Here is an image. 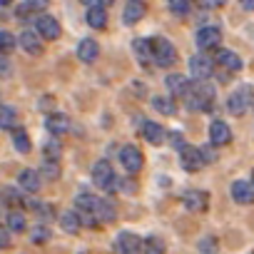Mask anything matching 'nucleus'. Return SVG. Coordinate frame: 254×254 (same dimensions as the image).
Masks as SVG:
<instances>
[{
	"instance_id": "e433bc0d",
	"label": "nucleus",
	"mask_w": 254,
	"mask_h": 254,
	"mask_svg": "<svg viewBox=\"0 0 254 254\" xmlns=\"http://www.w3.org/2000/svg\"><path fill=\"white\" fill-rule=\"evenodd\" d=\"M30 239H33L35 244H45V242L50 239V232H48V227H35V229H33V234H30Z\"/></svg>"
},
{
	"instance_id": "a18cd8bd",
	"label": "nucleus",
	"mask_w": 254,
	"mask_h": 254,
	"mask_svg": "<svg viewBox=\"0 0 254 254\" xmlns=\"http://www.w3.org/2000/svg\"><path fill=\"white\" fill-rule=\"evenodd\" d=\"M13 0H0V8H5V5H10Z\"/></svg>"
},
{
	"instance_id": "1a4fd4ad",
	"label": "nucleus",
	"mask_w": 254,
	"mask_h": 254,
	"mask_svg": "<svg viewBox=\"0 0 254 254\" xmlns=\"http://www.w3.org/2000/svg\"><path fill=\"white\" fill-rule=\"evenodd\" d=\"M190 72H192L194 80H209L212 72H214V63L209 58H204V55H194L190 60Z\"/></svg>"
},
{
	"instance_id": "6e6552de",
	"label": "nucleus",
	"mask_w": 254,
	"mask_h": 254,
	"mask_svg": "<svg viewBox=\"0 0 254 254\" xmlns=\"http://www.w3.org/2000/svg\"><path fill=\"white\" fill-rule=\"evenodd\" d=\"M194 40H197V48L209 50V48H217V45H219L222 33H219V28H214V25H204V28H199V30H197Z\"/></svg>"
},
{
	"instance_id": "ddd939ff",
	"label": "nucleus",
	"mask_w": 254,
	"mask_h": 254,
	"mask_svg": "<svg viewBox=\"0 0 254 254\" xmlns=\"http://www.w3.org/2000/svg\"><path fill=\"white\" fill-rule=\"evenodd\" d=\"M18 43H20V48H23L25 53H30V55H40V53H43V35H40L38 30H23L20 38H18Z\"/></svg>"
},
{
	"instance_id": "39448f33",
	"label": "nucleus",
	"mask_w": 254,
	"mask_h": 254,
	"mask_svg": "<svg viewBox=\"0 0 254 254\" xmlns=\"http://www.w3.org/2000/svg\"><path fill=\"white\" fill-rule=\"evenodd\" d=\"M152 53H155V65H160V67H170L175 63V58H177L172 43L165 40V38H155L152 40Z\"/></svg>"
},
{
	"instance_id": "a878e982",
	"label": "nucleus",
	"mask_w": 254,
	"mask_h": 254,
	"mask_svg": "<svg viewBox=\"0 0 254 254\" xmlns=\"http://www.w3.org/2000/svg\"><path fill=\"white\" fill-rule=\"evenodd\" d=\"M13 145H15V150L20 155H28L30 152L33 142H30V137H28V132L23 130V127H13Z\"/></svg>"
},
{
	"instance_id": "2f4dec72",
	"label": "nucleus",
	"mask_w": 254,
	"mask_h": 254,
	"mask_svg": "<svg viewBox=\"0 0 254 254\" xmlns=\"http://www.w3.org/2000/svg\"><path fill=\"white\" fill-rule=\"evenodd\" d=\"M145 252H147V254H160V252H165V242L152 234V237L145 239Z\"/></svg>"
},
{
	"instance_id": "20e7f679",
	"label": "nucleus",
	"mask_w": 254,
	"mask_h": 254,
	"mask_svg": "<svg viewBox=\"0 0 254 254\" xmlns=\"http://www.w3.org/2000/svg\"><path fill=\"white\" fill-rule=\"evenodd\" d=\"M112 247L120 254H137V252H145V239H140L132 232H122V234H117V239L112 242Z\"/></svg>"
},
{
	"instance_id": "473e14b6",
	"label": "nucleus",
	"mask_w": 254,
	"mask_h": 254,
	"mask_svg": "<svg viewBox=\"0 0 254 254\" xmlns=\"http://www.w3.org/2000/svg\"><path fill=\"white\" fill-rule=\"evenodd\" d=\"M167 5H170V10H172L175 15H180V18H185V15L190 13V0H167Z\"/></svg>"
},
{
	"instance_id": "bb28decb",
	"label": "nucleus",
	"mask_w": 254,
	"mask_h": 254,
	"mask_svg": "<svg viewBox=\"0 0 254 254\" xmlns=\"http://www.w3.org/2000/svg\"><path fill=\"white\" fill-rule=\"evenodd\" d=\"M0 127H3V130H13V127H18V112H15V107L0 105Z\"/></svg>"
},
{
	"instance_id": "c756f323",
	"label": "nucleus",
	"mask_w": 254,
	"mask_h": 254,
	"mask_svg": "<svg viewBox=\"0 0 254 254\" xmlns=\"http://www.w3.org/2000/svg\"><path fill=\"white\" fill-rule=\"evenodd\" d=\"M152 107H155L157 112H162V115H167V117L177 112V107H175V102H172L170 97H155V100H152Z\"/></svg>"
},
{
	"instance_id": "5701e85b",
	"label": "nucleus",
	"mask_w": 254,
	"mask_h": 254,
	"mask_svg": "<svg viewBox=\"0 0 254 254\" xmlns=\"http://www.w3.org/2000/svg\"><path fill=\"white\" fill-rule=\"evenodd\" d=\"M60 227L67 232V234H77V229L82 227V219H80V212L77 209H67L60 214Z\"/></svg>"
},
{
	"instance_id": "c03bdc74",
	"label": "nucleus",
	"mask_w": 254,
	"mask_h": 254,
	"mask_svg": "<svg viewBox=\"0 0 254 254\" xmlns=\"http://www.w3.org/2000/svg\"><path fill=\"white\" fill-rule=\"evenodd\" d=\"M239 5H242L244 10H254V0H239Z\"/></svg>"
},
{
	"instance_id": "6ab92c4d",
	"label": "nucleus",
	"mask_w": 254,
	"mask_h": 254,
	"mask_svg": "<svg viewBox=\"0 0 254 254\" xmlns=\"http://www.w3.org/2000/svg\"><path fill=\"white\" fill-rule=\"evenodd\" d=\"M142 137H145L150 145H162L165 137H167V132H165V127L157 125V122H145V125H142Z\"/></svg>"
},
{
	"instance_id": "f257e3e1",
	"label": "nucleus",
	"mask_w": 254,
	"mask_h": 254,
	"mask_svg": "<svg viewBox=\"0 0 254 254\" xmlns=\"http://www.w3.org/2000/svg\"><path fill=\"white\" fill-rule=\"evenodd\" d=\"M214 97H217V90H214L209 82L197 80V82L190 87V92L185 95V102H187V107L194 110V112H212V110H214Z\"/></svg>"
},
{
	"instance_id": "09e8293b",
	"label": "nucleus",
	"mask_w": 254,
	"mask_h": 254,
	"mask_svg": "<svg viewBox=\"0 0 254 254\" xmlns=\"http://www.w3.org/2000/svg\"><path fill=\"white\" fill-rule=\"evenodd\" d=\"M252 185H254V172H252Z\"/></svg>"
},
{
	"instance_id": "aec40b11",
	"label": "nucleus",
	"mask_w": 254,
	"mask_h": 254,
	"mask_svg": "<svg viewBox=\"0 0 254 254\" xmlns=\"http://www.w3.org/2000/svg\"><path fill=\"white\" fill-rule=\"evenodd\" d=\"M145 3L142 0H130V3L125 5V13H122V20L127 23V25H132V23H137V20H142V15H145Z\"/></svg>"
},
{
	"instance_id": "f704fd0d",
	"label": "nucleus",
	"mask_w": 254,
	"mask_h": 254,
	"mask_svg": "<svg viewBox=\"0 0 254 254\" xmlns=\"http://www.w3.org/2000/svg\"><path fill=\"white\" fill-rule=\"evenodd\" d=\"M43 150H45V160H58L63 147H60V142H58V140H48Z\"/></svg>"
},
{
	"instance_id": "9d476101",
	"label": "nucleus",
	"mask_w": 254,
	"mask_h": 254,
	"mask_svg": "<svg viewBox=\"0 0 254 254\" xmlns=\"http://www.w3.org/2000/svg\"><path fill=\"white\" fill-rule=\"evenodd\" d=\"M182 204H185L190 212H207L209 197H207V192H202V190H187V192L182 194Z\"/></svg>"
},
{
	"instance_id": "de8ad7c7",
	"label": "nucleus",
	"mask_w": 254,
	"mask_h": 254,
	"mask_svg": "<svg viewBox=\"0 0 254 254\" xmlns=\"http://www.w3.org/2000/svg\"><path fill=\"white\" fill-rule=\"evenodd\" d=\"M97 3H102V5H110V3H115V0H97Z\"/></svg>"
},
{
	"instance_id": "49530a36",
	"label": "nucleus",
	"mask_w": 254,
	"mask_h": 254,
	"mask_svg": "<svg viewBox=\"0 0 254 254\" xmlns=\"http://www.w3.org/2000/svg\"><path fill=\"white\" fill-rule=\"evenodd\" d=\"M80 3H85V5H92V3H97V0H80Z\"/></svg>"
},
{
	"instance_id": "cd10ccee",
	"label": "nucleus",
	"mask_w": 254,
	"mask_h": 254,
	"mask_svg": "<svg viewBox=\"0 0 254 254\" xmlns=\"http://www.w3.org/2000/svg\"><path fill=\"white\" fill-rule=\"evenodd\" d=\"M97 199H100V197H95V194H90V192H80V194L75 197V207H77L80 212H95Z\"/></svg>"
},
{
	"instance_id": "4c0bfd02",
	"label": "nucleus",
	"mask_w": 254,
	"mask_h": 254,
	"mask_svg": "<svg viewBox=\"0 0 254 254\" xmlns=\"http://www.w3.org/2000/svg\"><path fill=\"white\" fill-rule=\"evenodd\" d=\"M170 145H172V147H175V150H177V152H180V150H182V147H185V145H187V142H185V137H182V132H180V130H172V132H170Z\"/></svg>"
},
{
	"instance_id": "7ed1b4c3",
	"label": "nucleus",
	"mask_w": 254,
	"mask_h": 254,
	"mask_svg": "<svg viewBox=\"0 0 254 254\" xmlns=\"http://www.w3.org/2000/svg\"><path fill=\"white\" fill-rule=\"evenodd\" d=\"M92 182L100 187V190H105V192H112L115 190V172H112V165L107 162V160H100V162H95L92 165Z\"/></svg>"
},
{
	"instance_id": "ea45409f",
	"label": "nucleus",
	"mask_w": 254,
	"mask_h": 254,
	"mask_svg": "<svg viewBox=\"0 0 254 254\" xmlns=\"http://www.w3.org/2000/svg\"><path fill=\"white\" fill-rule=\"evenodd\" d=\"M199 249L202 252H217V242L214 239H202L199 242Z\"/></svg>"
},
{
	"instance_id": "4468645a",
	"label": "nucleus",
	"mask_w": 254,
	"mask_h": 254,
	"mask_svg": "<svg viewBox=\"0 0 254 254\" xmlns=\"http://www.w3.org/2000/svg\"><path fill=\"white\" fill-rule=\"evenodd\" d=\"M232 199H234L237 204H252V202H254V185L237 180V182L232 185Z\"/></svg>"
},
{
	"instance_id": "9b49d317",
	"label": "nucleus",
	"mask_w": 254,
	"mask_h": 254,
	"mask_svg": "<svg viewBox=\"0 0 254 254\" xmlns=\"http://www.w3.org/2000/svg\"><path fill=\"white\" fill-rule=\"evenodd\" d=\"M35 30L45 38V40H58L60 38V23L53 15H40L35 18Z\"/></svg>"
},
{
	"instance_id": "a211bd4d",
	"label": "nucleus",
	"mask_w": 254,
	"mask_h": 254,
	"mask_svg": "<svg viewBox=\"0 0 254 254\" xmlns=\"http://www.w3.org/2000/svg\"><path fill=\"white\" fill-rule=\"evenodd\" d=\"M18 185H20L23 192L35 194V192L40 190V172H35V170H23L20 177H18Z\"/></svg>"
},
{
	"instance_id": "7c9ffc66",
	"label": "nucleus",
	"mask_w": 254,
	"mask_h": 254,
	"mask_svg": "<svg viewBox=\"0 0 254 254\" xmlns=\"http://www.w3.org/2000/svg\"><path fill=\"white\" fill-rule=\"evenodd\" d=\"M15 45H18V40H15V35L13 33H8V30H0V53H13L15 50Z\"/></svg>"
},
{
	"instance_id": "72a5a7b5",
	"label": "nucleus",
	"mask_w": 254,
	"mask_h": 254,
	"mask_svg": "<svg viewBox=\"0 0 254 254\" xmlns=\"http://www.w3.org/2000/svg\"><path fill=\"white\" fill-rule=\"evenodd\" d=\"M48 180H58L60 177V165H58V160H45V165H43V170H40Z\"/></svg>"
},
{
	"instance_id": "f03ea898",
	"label": "nucleus",
	"mask_w": 254,
	"mask_h": 254,
	"mask_svg": "<svg viewBox=\"0 0 254 254\" xmlns=\"http://www.w3.org/2000/svg\"><path fill=\"white\" fill-rule=\"evenodd\" d=\"M252 107H254V90H252L249 85L237 87V90L229 95V100H227V110H229L232 115H247Z\"/></svg>"
},
{
	"instance_id": "dca6fc26",
	"label": "nucleus",
	"mask_w": 254,
	"mask_h": 254,
	"mask_svg": "<svg viewBox=\"0 0 254 254\" xmlns=\"http://www.w3.org/2000/svg\"><path fill=\"white\" fill-rule=\"evenodd\" d=\"M132 50H135V58L142 63V65H150L155 63V53H152V40H145V38H137L132 40Z\"/></svg>"
},
{
	"instance_id": "a19ab883",
	"label": "nucleus",
	"mask_w": 254,
	"mask_h": 254,
	"mask_svg": "<svg viewBox=\"0 0 254 254\" xmlns=\"http://www.w3.org/2000/svg\"><path fill=\"white\" fill-rule=\"evenodd\" d=\"M10 229H0V249H5V247H10V234H8Z\"/></svg>"
},
{
	"instance_id": "8fccbe9b",
	"label": "nucleus",
	"mask_w": 254,
	"mask_h": 254,
	"mask_svg": "<svg viewBox=\"0 0 254 254\" xmlns=\"http://www.w3.org/2000/svg\"><path fill=\"white\" fill-rule=\"evenodd\" d=\"M0 197H3V192H0Z\"/></svg>"
},
{
	"instance_id": "393cba45",
	"label": "nucleus",
	"mask_w": 254,
	"mask_h": 254,
	"mask_svg": "<svg viewBox=\"0 0 254 254\" xmlns=\"http://www.w3.org/2000/svg\"><path fill=\"white\" fill-rule=\"evenodd\" d=\"M95 214H97V219L105 224V222H112V219L117 217V209H115V204H112L110 199H97Z\"/></svg>"
},
{
	"instance_id": "b1692460",
	"label": "nucleus",
	"mask_w": 254,
	"mask_h": 254,
	"mask_svg": "<svg viewBox=\"0 0 254 254\" xmlns=\"http://www.w3.org/2000/svg\"><path fill=\"white\" fill-rule=\"evenodd\" d=\"M214 58H217V63L224 67V70H239L242 67V58L237 55V53H232V50H217L214 53Z\"/></svg>"
},
{
	"instance_id": "4be33fe9",
	"label": "nucleus",
	"mask_w": 254,
	"mask_h": 254,
	"mask_svg": "<svg viewBox=\"0 0 254 254\" xmlns=\"http://www.w3.org/2000/svg\"><path fill=\"white\" fill-rule=\"evenodd\" d=\"M97 55H100V48H97L95 40H90V38L80 40V45H77V58H80L82 63H95Z\"/></svg>"
},
{
	"instance_id": "c9c22d12",
	"label": "nucleus",
	"mask_w": 254,
	"mask_h": 254,
	"mask_svg": "<svg viewBox=\"0 0 254 254\" xmlns=\"http://www.w3.org/2000/svg\"><path fill=\"white\" fill-rule=\"evenodd\" d=\"M3 199H5L8 204H13V207H15V204H23V202H25V199H23V194H20L18 190H13V187L3 190Z\"/></svg>"
},
{
	"instance_id": "79ce46f5",
	"label": "nucleus",
	"mask_w": 254,
	"mask_h": 254,
	"mask_svg": "<svg viewBox=\"0 0 254 254\" xmlns=\"http://www.w3.org/2000/svg\"><path fill=\"white\" fill-rule=\"evenodd\" d=\"M10 75V65L5 63V58H0V77H8Z\"/></svg>"
},
{
	"instance_id": "58836bf2",
	"label": "nucleus",
	"mask_w": 254,
	"mask_h": 254,
	"mask_svg": "<svg viewBox=\"0 0 254 254\" xmlns=\"http://www.w3.org/2000/svg\"><path fill=\"white\" fill-rule=\"evenodd\" d=\"M199 150H202V157H204V162H207V165L217 160V145H212V142H209V145H204V147H199Z\"/></svg>"
},
{
	"instance_id": "2eb2a0df",
	"label": "nucleus",
	"mask_w": 254,
	"mask_h": 254,
	"mask_svg": "<svg viewBox=\"0 0 254 254\" xmlns=\"http://www.w3.org/2000/svg\"><path fill=\"white\" fill-rule=\"evenodd\" d=\"M85 18H87V25L95 28V30H102L107 25V13H105V5L102 3H92L87 8V15Z\"/></svg>"
},
{
	"instance_id": "37998d69",
	"label": "nucleus",
	"mask_w": 254,
	"mask_h": 254,
	"mask_svg": "<svg viewBox=\"0 0 254 254\" xmlns=\"http://www.w3.org/2000/svg\"><path fill=\"white\" fill-rule=\"evenodd\" d=\"M199 3L204 8H217V5H222V0H199Z\"/></svg>"
},
{
	"instance_id": "f3484780",
	"label": "nucleus",
	"mask_w": 254,
	"mask_h": 254,
	"mask_svg": "<svg viewBox=\"0 0 254 254\" xmlns=\"http://www.w3.org/2000/svg\"><path fill=\"white\" fill-rule=\"evenodd\" d=\"M45 127H48V132L50 135H65L67 130H70V120L63 115V112H53L48 120H45Z\"/></svg>"
},
{
	"instance_id": "412c9836",
	"label": "nucleus",
	"mask_w": 254,
	"mask_h": 254,
	"mask_svg": "<svg viewBox=\"0 0 254 254\" xmlns=\"http://www.w3.org/2000/svg\"><path fill=\"white\" fill-rule=\"evenodd\" d=\"M165 85H167V90L172 92V95H180V97H185L187 92H190V80L185 77V75H167V80H165Z\"/></svg>"
},
{
	"instance_id": "423d86ee",
	"label": "nucleus",
	"mask_w": 254,
	"mask_h": 254,
	"mask_svg": "<svg viewBox=\"0 0 254 254\" xmlns=\"http://www.w3.org/2000/svg\"><path fill=\"white\" fill-rule=\"evenodd\" d=\"M120 162H122V167L127 170V172H140L142 170V152L135 147V145H125L122 150H120Z\"/></svg>"
},
{
	"instance_id": "f8f14e48",
	"label": "nucleus",
	"mask_w": 254,
	"mask_h": 254,
	"mask_svg": "<svg viewBox=\"0 0 254 254\" xmlns=\"http://www.w3.org/2000/svg\"><path fill=\"white\" fill-rule=\"evenodd\" d=\"M209 142L222 147V145H229L232 142V130H229V125L222 122V120H214L209 125Z\"/></svg>"
},
{
	"instance_id": "0eeeda50",
	"label": "nucleus",
	"mask_w": 254,
	"mask_h": 254,
	"mask_svg": "<svg viewBox=\"0 0 254 254\" xmlns=\"http://www.w3.org/2000/svg\"><path fill=\"white\" fill-rule=\"evenodd\" d=\"M180 165L187 170V172H197L202 165H207L204 162V157H202V150L199 147H192V145H185L182 150H180Z\"/></svg>"
},
{
	"instance_id": "c85d7f7f",
	"label": "nucleus",
	"mask_w": 254,
	"mask_h": 254,
	"mask_svg": "<svg viewBox=\"0 0 254 254\" xmlns=\"http://www.w3.org/2000/svg\"><path fill=\"white\" fill-rule=\"evenodd\" d=\"M5 224H8V229H10V232H25V227H28L25 214H23V212H18V209H10V212H8Z\"/></svg>"
}]
</instances>
